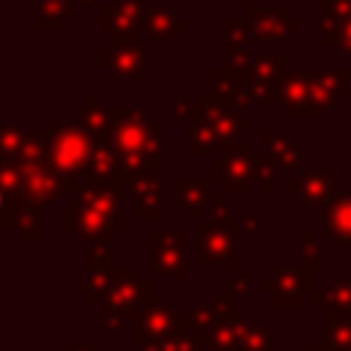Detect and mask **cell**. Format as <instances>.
<instances>
[{"mask_svg":"<svg viewBox=\"0 0 351 351\" xmlns=\"http://www.w3.org/2000/svg\"><path fill=\"white\" fill-rule=\"evenodd\" d=\"M192 110H195V104H192L186 96H176V99H173V112H176L178 118H189Z\"/></svg>","mask_w":351,"mask_h":351,"instance_id":"cell-45","label":"cell"},{"mask_svg":"<svg viewBox=\"0 0 351 351\" xmlns=\"http://www.w3.org/2000/svg\"><path fill=\"white\" fill-rule=\"evenodd\" d=\"M137 3H143V5H145V8H148V3H151V0H137Z\"/></svg>","mask_w":351,"mask_h":351,"instance_id":"cell-53","label":"cell"},{"mask_svg":"<svg viewBox=\"0 0 351 351\" xmlns=\"http://www.w3.org/2000/svg\"><path fill=\"white\" fill-rule=\"evenodd\" d=\"M49 148H52V132H49V129H47V132H44V129H41V132H30V134H25L16 159H19L22 165L38 162V159H47V156H49Z\"/></svg>","mask_w":351,"mask_h":351,"instance_id":"cell-32","label":"cell"},{"mask_svg":"<svg viewBox=\"0 0 351 351\" xmlns=\"http://www.w3.org/2000/svg\"><path fill=\"white\" fill-rule=\"evenodd\" d=\"M186 19L176 16L170 5H148L145 8V33L151 41H170L176 33H184Z\"/></svg>","mask_w":351,"mask_h":351,"instance_id":"cell-22","label":"cell"},{"mask_svg":"<svg viewBox=\"0 0 351 351\" xmlns=\"http://www.w3.org/2000/svg\"><path fill=\"white\" fill-rule=\"evenodd\" d=\"M176 197L184 206L189 219H200V211L211 203V181H176Z\"/></svg>","mask_w":351,"mask_h":351,"instance_id":"cell-26","label":"cell"},{"mask_svg":"<svg viewBox=\"0 0 351 351\" xmlns=\"http://www.w3.org/2000/svg\"><path fill=\"white\" fill-rule=\"evenodd\" d=\"M315 27H318V33L324 36L326 44H337V49H340L343 55H351V16H348L346 22H340V25L329 22L326 16H321V19L315 22Z\"/></svg>","mask_w":351,"mask_h":351,"instance_id":"cell-33","label":"cell"},{"mask_svg":"<svg viewBox=\"0 0 351 351\" xmlns=\"http://www.w3.org/2000/svg\"><path fill=\"white\" fill-rule=\"evenodd\" d=\"M151 269L165 277L186 280V233L184 230H151Z\"/></svg>","mask_w":351,"mask_h":351,"instance_id":"cell-9","label":"cell"},{"mask_svg":"<svg viewBox=\"0 0 351 351\" xmlns=\"http://www.w3.org/2000/svg\"><path fill=\"white\" fill-rule=\"evenodd\" d=\"M285 69H288L285 55H266V58H258V60H255V71H252V77H263V80H274V82H280V77H282Z\"/></svg>","mask_w":351,"mask_h":351,"instance_id":"cell-41","label":"cell"},{"mask_svg":"<svg viewBox=\"0 0 351 351\" xmlns=\"http://www.w3.org/2000/svg\"><path fill=\"white\" fill-rule=\"evenodd\" d=\"M222 154H214V162H211V178L217 184H222L225 195H247L250 192V184L255 181L252 178V165H255V156L250 154V145L247 143H239V140H228L222 143Z\"/></svg>","mask_w":351,"mask_h":351,"instance_id":"cell-5","label":"cell"},{"mask_svg":"<svg viewBox=\"0 0 351 351\" xmlns=\"http://www.w3.org/2000/svg\"><path fill=\"white\" fill-rule=\"evenodd\" d=\"M88 271H112V241L90 244V250H88Z\"/></svg>","mask_w":351,"mask_h":351,"instance_id":"cell-42","label":"cell"},{"mask_svg":"<svg viewBox=\"0 0 351 351\" xmlns=\"http://www.w3.org/2000/svg\"><path fill=\"white\" fill-rule=\"evenodd\" d=\"M197 104L206 110V115H208V121H211V126H214L219 143L236 140L239 132H247V129H250V121H247V118H239V115H233L230 110L219 107L211 93H200V96H197Z\"/></svg>","mask_w":351,"mask_h":351,"instance_id":"cell-20","label":"cell"},{"mask_svg":"<svg viewBox=\"0 0 351 351\" xmlns=\"http://www.w3.org/2000/svg\"><path fill=\"white\" fill-rule=\"evenodd\" d=\"M211 96L225 110H236V107H244L247 101H252V93H250V88H244V80H239L228 69L211 71Z\"/></svg>","mask_w":351,"mask_h":351,"instance_id":"cell-18","label":"cell"},{"mask_svg":"<svg viewBox=\"0 0 351 351\" xmlns=\"http://www.w3.org/2000/svg\"><path fill=\"white\" fill-rule=\"evenodd\" d=\"M101 69L112 74V80H140L151 77L148 69V49L137 44V36H112L99 49Z\"/></svg>","mask_w":351,"mask_h":351,"instance_id":"cell-4","label":"cell"},{"mask_svg":"<svg viewBox=\"0 0 351 351\" xmlns=\"http://www.w3.org/2000/svg\"><path fill=\"white\" fill-rule=\"evenodd\" d=\"M313 304L324 313H340L351 315V282H329L321 293H313Z\"/></svg>","mask_w":351,"mask_h":351,"instance_id":"cell-29","label":"cell"},{"mask_svg":"<svg viewBox=\"0 0 351 351\" xmlns=\"http://www.w3.org/2000/svg\"><path fill=\"white\" fill-rule=\"evenodd\" d=\"M274 348V335L263 329L261 324H250L244 332V346L241 351H271Z\"/></svg>","mask_w":351,"mask_h":351,"instance_id":"cell-40","label":"cell"},{"mask_svg":"<svg viewBox=\"0 0 351 351\" xmlns=\"http://www.w3.org/2000/svg\"><path fill=\"white\" fill-rule=\"evenodd\" d=\"M74 121L82 129H88L96 140H104L110 132V110L101 104L99 93H88V99L74 107Z\"/></svg>","mask_w":351,"mask_h":351,"instance_id":"cell-23","label":"cell"},{"mask_svg":"<svg viewBox=\"0 0 351 351\" xmlns=\"http://www.w3.org/2000/svg\"><path fill=\"white\" fill-rule=\"evenodd\" d=\"M261 143L266 145V151L285 167H296L299 165V145L293 140H288L282 132H263L261 134Z\"/></svg>","mask_w":351,"mask_h":351,"instance_id":"cell-31","label":"cell"},{"mask_svg":"<svg viewBox=\"0 0 351 351\" xmlns=\"http://www.w3.org/2000/svg\"><path fill=\"white\" fill-rule=\"evenodd\" d=\"M77 5H96V0H77Z\"/></svg>","mask_w":351,"mask_h":351,"instance_id":"cell-50","label":"cell"},{"mask_svg":"<svg viewBox=\"0 0 351 351\" xmlns=\"http://www.w3.org/2000/svg\"><path fill=\"white\" fill-rule=\"evenodd\" d=\"M208 206H211V217H217V219H236V211L225 200V192L222 195H211V203Z\"/></svg>","mask_w":351,"mask_h":351,"instance_id":"cell-44","label":"cell"},{"mask_svg":"<svg viewBox=\"0 0 351 351\" xmlns=\"http://www.w3.org/2000/svg\"><path fill=\"white\" fill-rule=\"evenodd\" d=\"M99 27L110 36H137L145 30V5L137 0H110L99 11Z\"/></svg>","mask_w":351,"mask_h":351,"instance_id":"cell-15","label":"cell"},{"mask_svg":"<svg viewBox=\"0 0 351 351\" xmlns=\"http://www.w3.org/2000/svg\"><path fill=\"white\" fill-rule=\"evenodd\" d=\"M299 258H302V266L304 269H324V252H321V247L315 244V239L310 236V230H302L299 233Z\"/></svg>","mask_w":351,"mask_h":351,"instance_id":"cell-37","label":"cell"},{"mask_svg":"<svg viewBox=\"0 0 351 351\" xmlns=\"http://www.w3.org/2000/svg\"><path fill=\"white\" fill-rule=\"evenodd\" d=\"M200 266H228L236 269V233L239 219H217V217H200Z\"/></svg>","mask_w":351,"mask_h":351,"instance_id":"cell-6","label":"cell"},{"mask_svg":"<svg viewBox=\"0 0 351 351\" xmlns=\"http://www.w3.org/2000/svg\"><path fill=\"white\" fill-rule=\"evenodd\" d=\"M324 236L335 244H351V192L337 195L326 206Z\"/></svg>","mask_w":351,"mask_h":351,"instance_id":"cell-21","label":"cell"},{"mask_svg":"<svg viewBox=\"0 0 351 351\" xmlns=\"http://www.w3.org/2000/svg\"><path fill=\"white\" fill-rule=\"evenodd\" d=\"M63 230L74 233L85 244H101V241H112L115 225L96 208L69 203L63 206Z\"/></svg>","mask_w":351,"mask_h":351,"instance_id":"cell-12","label":"cell"},{"mask_svg":"<svg viewBox=\"0 0 351 351\" xmlns=\"http://www.w3.org/2000/svg\"><path fill=\"white\" fill-rule=\"evenodd\" d=\"M348 159H351V145H348Z\"/></svg>","mask_w":351,"mask_h":351,"instance_id":"cell-54","label":"cell"},{"mask_svg":"<svg viewBox=\"0 0 351 351\" xmlns=\"http://www.w3.org/2000/svg\"><path fill=\"white\" fill-rule=\"evenodd\" d=\"M324 16L335 25L346 22L351 16V0H324Z\"/></svg>","mask_w":351,"mask_h":351,"instance_id":"cell-43","label":"cell"},{"mask_svg":"<svg viewBox=\"0 0 351 351\" xmlns=\"http://www.w3.org/2000/svg\"><path fill=\"white\" fill-rule=\"evenodd\" d=\"M222 36H225V44H250V41H255L252 22L250 19H239V16H228L225 19Z\"/></svg>","mask_w":351,"mask_h":351,"instance_id":"cell-36","label":"cell"},{"mask_svg":"<svg viewBox=\"0 0 351 351\" xmlns=\"http://www.w3.org/2000/svg\"><path fill=\"white\" fill-rule=\"evenodd\" d=\"M58 3H66V5H74L77 8V0H58Z\"/></svg>","mask_w":351,"mask_h":351,"instance_id":"cell-51","label":"cell"},{"mask_svg":"<svg viewBox=\"0 0 351 351\" xmlns=\"http://www.w3.org/2000/svg\"><path fill=\"white\" fill-rule=\"evenodd\" d=\"M348 118H351V110H348Z\"/></svg>","mask_w":351,"mask_h":351,"instance_id":"cell-55","label":"cell"},{"mask_svg":"<svg viewBox=\"0 0 351 351\" xmlns=\"http://www.w3.org/2000/svg\"><path fill=\"white\" fill-rule=\"evenodd\" d=\"M274 167H277V159L274 156H255V165H252V178L261 184V192L263 195H271L277 186H274Z\"/></svg>","mask_w":351,"mask_h":351,"instance_id":"cell-39","label":"cell"},{"mask_svg":"<svg viewBox=\"0 0 351 351\" xmlns=\"http://www.w3.org/2000/svg\"><path fill=\"white\" fill-rule=\"evenodd\" d=\"M118 176H126V173L121 170V162H118V154H115L112 143L107 137L104 140H96L93 143V154H90L88 181H115Z\"/></svg>","mask_w":351,"mask_h":351,"instance_id":"cell-25","label":"cell"},{"mask_svg":"<svg viewBox=\"0 0 351 351\" xmlns=\"http://www.w3.org/2000/svg\"><path fill=\"white\" fill-rule=\"evenodd\" d=\"M63 351H101V348H99V343H80V346H69Z\"/></svg>","mask_w":351,"mask_h":351,"instance_id":"cell-47","label":"cell"},{"mask_svg":"<svg viewBox=\"0 0 351 351\" xmlns=\"http://www.w3.org/2000/svg\"><path fill=\"white\" fill-rule=\"evenodd\" d=\"M107 140L112 143L121 170L134 178L148 167V162L159 154L162 140V121L148 115V107H110V132Z\"/></svg>","mask_w":351,"mask_h":351,"instance_id":"cell-1","label":"cell"},{"mask_svg":"<svg viewBox=\"0 0 351 351\" xmlns=\"http://www.w3.org/2000/svg\"><path fill=\"white\" fill-rule=\"evenodd\" d=\"M129 189L134 195V211H137L140 219L162 217V203H165L162 189H165V184H162V156L159 154L148 162V167L143 173L129 178Z\"/></svg>","mask_w":351,"mask_h":351,"instance_id":"cell-10","label":"cell"},{"mask_svg":"<svg viewBox=\"0 0 351 351\" xmlns=\"http://www.w3.org/2000/svg\"><path fill=\"white\" fill-rule=\"evenodd\" d=\"M52 132V148H49V159L55 165V170L74 184L88 181V167H90V154H93V143L96 137L82 129L77 121L69 118H52L49 126Z\"/></svg>","mask_w":351,"mask_h":351,"instance_id":"cell-3","label":"cell"},{"mask_svg":"<svg viewBox=\"0 0 351 351\" xmlns=\"http://www.w3.org/2000/svg\"><path fill=\"white\" fill-rule=\"evenodd\" d=\"M326 351H351V315L324 313V343Z\"/></svg>","mask_w":351,"mask_h":351,"instance_id":"cell-28","label":"cell"},{"mask_svg":"<svg viewBox=\"0 0 351 351\" xmlns=\"http://www.w3.org/2000/svg\"><path fill=\"white\" fill-rule=\"evenodd\" d=\"M189 329L186 318H178L162 299L151 302L140 318H137V343H151V340H167L173 335H181Z\"/></svg>","mask_w":351,"mask_h":351,"instance_id":"cell-14","label":"cell"},{"mask_svg":"<svg viewBox=\"0 0 351 351\" xmlns=\"http://www.w3.org/2000/svg\"><path fill=\"white\" fill-rule=\"evenodd\" d=\"M307 77V88L313 93V99L329 110L337 104V99L343 93H348V71L346 69H310L304 71Z\"/></svg>","mask_w":351,"mask_h":351,"instance_id":"cell-17","label":"cell"},{"mask_svg":"<svg viewBox=\"0 0 351 351\" xmlns=\"http://www.w3.org/2000/svg\"><path fill=\"white\" fill-rule=\"evenodd\" d=\"M274 302L280 307H296L302 302L304 293H310V269L299 266V269H277L274 271Z\"/></svg>","mask_w":351,"mask_h":351,"instance_id":"cell-19","label":"cell"},{"mask_svg":"<svg viewBox=\"0 0 351 351\" xmlns=\"http://www.w3.org/2000/svg\"><path fill=\"white\" fill-rule=\"evenodd\" d=\"M36 14H38V30H60L66 19L77 16V8L58 0H38Z\"/></svg>","mask_w":351,"mask_h":351,"instance_id":"cell-30","label":"cell"},{"mask_svg":"<svg viewBox=\"0 0 351 351\" xmlns=\"http://www.w3.org/2000/svg\"><path fill=\"white\" fill-rule=\"evenodd\" d=\"M22 140H25V123L5 121L0 126V154H3V159H16V154L22 148Z\"/></svg>","mask_w":351,"mask_h":351,"instance_id":"cell-35","label":"cell"},{"mask_svg":"<svg viewBox=\"0 0 351 351\" xmlns=\"http://www.w3.org/2000/svg\"><path fill=\"white\" fill-rule=\"evenodd\" d=\"M22 170H25V197H30L36 206H52L63 195H74V189L80 186L74 181H66L55 170L49 156L38 162H27L22 165Z\"/></svg>","mask_w":351,"mask_h":351,"instance_id":"cell-8","label":"cell"},{"mask_svg":"<svg viewBox=\"0 0 351 351\" xmlns=\"http://www.w3.org/2000/svg\"><path fill=\"white\" fill-rule=\"evenodd\" d=\"M233 285H236V291H239V293H241V291H247V285H250V269H239V271H236Z\"/></svg>","mask_w":351,"mask_h":351,"instance_id":"cell-46","label":"cell"},{"mask_svg":"<svg viewBox=\"0 0 351 351\" xmlns=\"http://www.w3.org/2000/svg\"><path fill=\"white\" fill-rule=\"evenodd\" d=\"M156 299H162V293L151 291V285L137 277V269H112V280L99 299L101 326L107 332H121Z\"/></svg>","mask_w":351,"mask_h":351,"instance_id":"cell-2","label":"cell"},{"mask_svg":"<svg viewBox=\"0 0 351 351\" xmlns=\"http://www.w3.org/2000/svg\"><path fill=\"white\" fill-rule=\"evenodd\" d=\"M250 93H252V101H255L258 107H274V104L280 101V93H277V82H274V80L252 77Z\"/></svg>","mask_w":351,"mask_h":351,"instance_id":"cell-38","label":"cell"},{"mask_svg":"<svg viewBox=\"0 0 351 351\" xmlns=\"http://www.w3.org/2000/svg\"><path fill=\"white\" fill-rule=\"evenodd\" d=\"M236 3H239V5H250V0H236Z\"/></svg>","mask_w":351,"mask_h":351,"instance_id":"cell-52","label":"cell"},{"mask_svg":"<svg viewBox=\"0 0 351 351\" xmlns=\"http://www.w3.org/2000/svg\"><path fill=\"white\" fill-rule=\"evenodd\" d=\"M277 93H280V101L285 104L288 118H296V121H304V118H315L318 121V118H324V107L313 99L304 71L285 69L280 82H277Z\"/></svg>","mask_w":351,"mask_h":351,"instance_id":"cell-11","label":"cell"},{"mask_svg":"<svg viewBox=\"0 0 351 351\" xmlns=\"http://www.w3.org/2000/svg\"><path fill=\"white\" fill-rule=\"evenodd\" d=\"M247 326H250V321H247V318L233 315V318L222 321L219 326H214V329L208 332L206 343L211 346V351H241Z\"/></svg>","mask_w":351,"mask_h":351,"instance_id":"cell-27","label":"cell"},{"mask_svg":"<svg viewBox=\"0 0 351 351\" xmlns=\"http://www.w3.org/2000/svg\"><path fill=\"white\" fill-rule=\"evenodd\" d=\"M258 225H261V222H258V217H247V222H244V228H247V230H258Z\"/></svg>","mask_w":351,"mask_h":351,"instance_id":"cell-48","label":"cell"},{"mask_svg":"<svg viewBox=\"0 0 351 351\" xmlns=\"http://www.w3.org/2000/svg\"><path fill=\"white\" fill-rule=\"evenodd\" d=\"M186 123H189V137H186L189 156H200V154L211 151L219 143L217 132H214V126H211V121H208V115H206V110L200 104H195V110L189 112Z\"/></svg>","mask_w":351,"mask_h":351,"instance_id":"cell-24","label":"cell"},{"mask_svg":"<svg viewBox=\"0 0 351 351\" xmlns=\"http://www.w3.org/2000/svg\"><path fill=\"white\" fill-rule=\"evenodd\" d=\"M225 69L233 71L239 80H247L255 71V60L250 58L244 44H225Z\"/></svg>","mask_w":351,"mask_h":351,"instance_id":"cell-34","label":"cell"},{"mask_svg":"<svg viewBox=\"0 0 351 351\" xmlns=\"http://www.w3.org/2000/svg\"><path fill=\"white\" fill-rule=\"evenodd\" d=\"M285 189L291 195H296L302 206H329L337 197V170L335 167H313V170H304Z\"/></svg>","mask_w":351,"mask_h":351,"instance_id":"cell-13","label":"cell"},{"mask_svg":"<svg viewBox=\"0 0 351 351\" xmlns=\"http://www.w3.org/2000/svg\"><path fill=\"white\" fill-rule=\"evenodd\" d=\"M126 189H129V178L126 176H118L115 181H82L74 189L71 197L80 206H88V208L101 211L115 225V230H123L126 228V222H123V197H126Z\"/></svg>","mask_w":351,"mask_h":351,"instance_id":"cell-7","label":"cell"},{"mask_svg":"<svg viewBox=\"0 0 351 351\" xmlns=\"http://www.w3.org/2000/svg\"><path fill=\"white\" fill-rule=\"evenodd\" d=\"M250 22H252L255 41H280L288 33L299 30V19L288 16L282 5H252Z\"/></svg>","mask_w":351,"mask_h":351,"instance_id":"cell-16","label":"cell"},{"mask_svg":"<svg viewBox=\"0 0 351 351\" xmlns=\"http://www.w3.org/2000/svg\"><path fill=\"white\" fill-rule=\"evenodd\" d=\"M299 351H326V348L324 346H313V343H302Z\"/></svg>","mask_w":351,"mask_h":351,"instance_id":"cell-49","label":"cell"}]
</instances>
